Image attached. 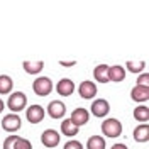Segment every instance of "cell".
Segmentation results:
<instances>
[{"mask_svg": "<svg viewBox=\"0 0 149 149\" xmlns=\"http://www.w3.org/2000/svg\"><path fill=\"white\" fill-rule=\"evenodd\" d=\"M32 90L37 97H47L49 93L53 92V81L47 76H37L36 80L32 81Z\"/></svg>", "mask_w": 149, "mask_h": 149, "instance_id": "obj_1", "label": "cell"}, {"mask_svg": "<svg viewBox=\"0 0 149 149\" xmlns=\"http://www.w3.org/2000/svg\"><path fill=\"white\" fill-rule=\"evenodd\" d=\"M26 105H27V97H26V93H22V92L10 93L9 100H7V107L12 110V113H17V112L24 110Z\"/></svg>", "mask_w": 149, "mask_h": 149, "instance_id": "obj_2", "label": "cell"}, {"mask_svg": "<svg viewBox=\"0 0 149 149\" xmlns=\"http://www.w3.org/2000/svg\"><path fill=\"white\" fill-rule=\"evenodd\" d=\"M102 134L107 137H119L122 134V124L119 119H105L102 122Z\"/></svg>", "mask_w": 149, "mask_h": 149, "instance_id": "obj_3", "label": "cell"}, {"mask_svg": "<svg viewBox=\"0 0 149 149\" xmlns=\"http://www.w3.org/2000/svg\"><path fill=\"white\" fill-rule=\"evenodd\" d=\"M3 149H32L31 141L20 137L17 134H12L3 141Z\"/></svg>", "mask_w": 149, "mask_h": 149, "instance_id": "obj_4", "label": "cell"}, {"mask_svg": "<svg viewBox=\"0 0 149 149\" xmlns=\"http://www.w3.org/2000/svg\"><path fill=\"white\" fill-rule=\"evenodd\" d=\"M109 110H110V103L107 102L105 98H97V100H93L92 105H90V112H92L95 117H98V119L107 117Z\"/></svg>", "mask_w": 149, "mask_h": 149, "instance_id": "obj_5", "label": "cell"}, {"mask_svg": "<svg viewBox=\"0 0 149 149\" xmlns=\"http://www.w3.org/2000/svg\"><path fill=\"white\" fill-rule=\"evenodd\" d=\"M22 127V120L17 113H7L2 120V129L7 132H15Z\"/></svg>", "mask_w": 149, "mask_h": 149, "instance_id": "obj_6", "label": "cell"}, {"mask_svg": "<svg viewBox=\"0 0 149 149\" xmlns=\"http://www.w3.org/2000/svg\"><path fill=\"white\" fill-rule=\"evenodd\" d=\"M70 120H71V124H74V125L80 129L81 125H85L86 122L90 120V112L86 110V109H83V107H78V109H74V110L71 112Z\"/></svg>", "mask_w": 149, "mask_h": 149, "instance_id": "obj_7", "label": "cell"}, {"mask_svg": "<svg viewBox=\"0 0 149 149\" xmlns=\"http://www.w3.org/2000/svg\"><path fill=\"white\" fill-rule=\"evenodd\" d=\"M59 137H61V134L54 129H46L42 132V136H41V142H42V146H46V148H56L58 144H59Z\"/></svg>", "mask_w": 149, "mask_h": 149, "instance_id": "obj_8", "label": "cell"}, {"mask_svg": "<svg viewBox=\"0 0 149 149\" xmlns=\"http://www.w3.org/2000/svg\"><path fill=\"white\" fill-rule=\"evenodd\" d=\"M44 115H46V112L44 109L41 107V105H31L27 110H26V117H27V120L31 124H39L41 120H44Z\"/></svg>", "mask_w": 149, "mask_h": 149, "instance_id": "obj_9", "label": "cell"}, {"mask_svg": "<svg viewBox=\"0 0 149 149\" xmlns=\"http://www.w3.org/2000/svg\"><path fill=\"white\" fill-rule=\"evenodd\" d=\"M47 113L51 119H63L66 113V105L59 100H53L47 105Z\"/></svg>", "mask_w": 149, "mask_h": 149, "instance_id": "obj_10", "label": "cell"}, {"mask_svg": "<svg viewBox=\"0 0 149 149\" xmlns=\"http://www.w3.org/2000/svg\"><path fill=\"white\" fill-rule=\"evenodd\" d=\"M78 93H80V97H81V98L90 100V98H93V97L97 95V85L93 83V81L85 80V81H81L80 86H78Z\"/></svg>", "mask_w": 149, "mask_h": 149, "instance_id": "obj_11", "label": "cell"}, {"mask_svg": "<svg viewBox=\"0 0 149 149\" xmlns=\"http://www.w3.org/2000/svg\"><path fill=\"white\" fill-rule=\"evenodd\" d=\"M56 92L59 93L61 97H70L74 92V81L70 78H61L56 83Z\"/></svg>", "mask_w": 149, "mask_h": 149, "instance_id": "obj_12", "label": "cell"}, {"mask_svg": "<svg viewBox=\"0 0 149 149\" xmlns=\"http://www.w3.org/2000/svg\"><path fill=\"white\" fill-rule=\"evenodd\" d=\"M130 98L137 103H144L149 100V88L148 86H141V85H136L132 90H130Z\"/></svg>", "mask_w": 149, "mask_h": 149, "instance_id": "obj_13", "label": "cell"}, {"mask_svg": "<svg viewBox=\"0 0 149 149\" xmlns=\"http://www.w3.org/2000/svg\"><path fill=\"white\" fill-rule=\"evenodd\" d=\"M125 80V70L124 66L120 65H113V66H109V81H122Z\"/></svg>", "mask_w": 149, "mask_h": 149, "instance_id": "obj_14", "label": "cell"}, {"mask_svg": "<svg viewBox=\"0 0 149 149\" xmlns=\"http://www.w3.org/2000/svg\"><path fill=\"white\" fill-rule=\"evenodd\" d=\"M134 141L136 142H148L149 141V125L148 124H139L134 129Z\"/></svg>", "mask_w": 149, "mask_h": 149, "instance_id": "obj_15", "label": "cell"}, {"mask_svg": "<svg viewBox=\"0 0 149 149\" xmlns=\"http://www.w3.org/2000/svg\"><path fill=\"white\" fill-rule=\"evenodd\" d=\"M22 66H24V71L27 74H37L42 71V68H44V61H24L22 63Z\"/></svg>", "mask_w": 149, "mask_h": 149, "instance_id": "obj_16", "label": "cell"}, {"mask_svg": "<svg viewBox=\"0 0 149 149\" xmlns=\"http://www.w3.org/2000/svg\"><path fill=\"white\" fill-rule=\"evenodd\" d=\"M93 78L98 83H107L109 81V66L107 65H98L93 70Z\"/></svg>", "mask_w": 149, "mask_h": 149, "instance_id": "obj_17", "label": "cell"}, {"mask_svg": "<svg viewBox=\"0 0 149 149\" xmlns=\"http://www.w3.org/2000/svg\"><path fill=\"white\" fill-rule=\"evenodd\" d=\"M78 130L80 129H78L74 124H71L70 119H66V120L61 122V134L66 136V137H74V136L78 134Z\"/></svg>", "mask_w": 149, "mask_h": 149, "instance_id": "obj_18", "label": "cell"}, {"mask_svg": "<svg viewBox=\"0 0 149 149\" xmlns=\"http://www.w3.org/2000/svg\"><path fill=\"white\" fill-rule=\"evenodd\" d=\"M134 119L139 120L141 124H146V122L149 120V107H146V105L136 107V109H134Z\"/></svg>", "mask_w": 149, "mask_h": 149, "instance_id": "obj_19", "label": "cell"}, {"mask_svg": "<svg viewBox=\"0 0 149 149\" xmlns=\"http://www.w3.org/2000/svg\"><path fill=\"white\" fill-rule=\"evenodd\" d=\"M105 139L102 136H92L86 141V149H105Z\"/></svg>", "mask_w": 149, "mask_h": 149, "instance_id": "obj_20", "label": "cell"}, {"mask_svg": "<svg viewBox=\"0 0 149 149\" xmlns=\"http://www.w3.org/2000/svg\"><path fill=\"white\" fill-rule=\"evenodd\" d=\"M14 88V81L9 74H0V93L5 95V93H10Z\"/></svg>", "mask_w": 149, "mask_h": 149, "instance_id": "obj_21", "label": "cell"}, {"mask_svg": "<svg viewBox=\"0 0 149 149\" xmlns=\"http://www.w3.org/2000/svg\"><path fill=\"white\" fill-rule=\"evenodd\" d=\"M125 66H127V70L130 73H141L146 68V61H127Z\"/></svg>", "mask_w": 149, "mask_h": 149, "instance_id": "obj_22", "label": "cell"}, {"mask_svg": "<svg viewBox=\"0 0 149 149\" xmlns=\"http://www.w3.org/2000/svg\"><path fill=\"white\" fill-rule=\"evenodd\" d=\"M63 149H83V144H81L80 141H74L73 139V141H68Z\"/></svg>", "mask_w": 149, "mask_h": 149, "instance_id": "obj_23", "label": "cell"}, {"mask_svg": "<svg viewBox=\"0 0 149 149\" xmlns=\"http://www.w3.org/2000/svg\"><path fill=\"white\" fill-rule=\"evenodd\" d=\"M137 85H141V86H148L149 85V74L148 73H142L137 78Z\"/></svg>", "mask_w": 149, "mask_h": 149, "instance_id": "obj_24", "label": "cell"}, {"mask_svg": "<svg viewBox=\"0 0 149 149\" xmlns=\"http://www.w3.org/2000/svg\"><path fill=\"white\" fill-rule=\"evenodd\" d=\"M59 65H61V66H66V68H70V66H74V65H76V61H59Z\"/></svg>", "mask_w": 149, "mask_h": 149, "instance_id": "obj_25", "label": "cell"}, {"mask_svg": "<svg viewBox=\"0 0 149 149\" xmlns=\"http://www.w3.org/2000/svg\"><path fill=\"white\" fill-rule=\"evenodd\" d=\"M110 149H129V148H127V146H125L124 142H119V144H113V146H112Z\"/></svg>", "mask_w": 149, "mask_h": 149, "instance_id": "obj_26", "label": "cell"}, {"mask_svg": "<svg viewBox=\"0 0 149 149\" xmlns=\"http://www.w3.org/2000/svg\"><path fill=\"white\" fill-rule=\"evenodd\" d=\"M3 109H5V103H3V100H2V98H0V113H2V110H3Z\"/></svg>", "mask_w": 149, "mask_h": 149, "instance_id": "obj_27", "label": "cell"}]
</instances>
